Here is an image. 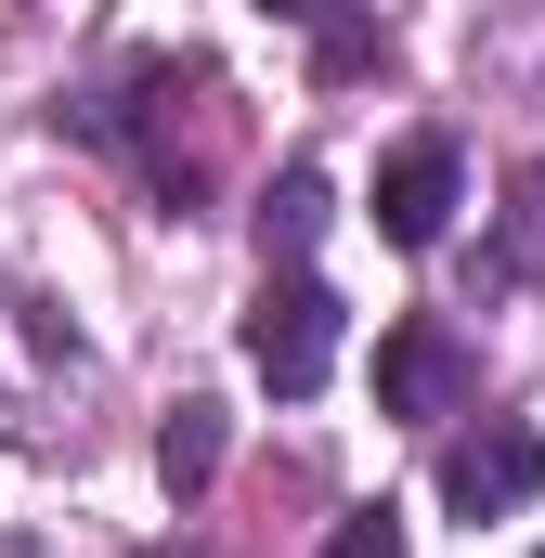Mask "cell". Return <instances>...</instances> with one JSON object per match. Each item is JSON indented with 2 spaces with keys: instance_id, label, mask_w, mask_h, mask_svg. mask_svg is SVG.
Returning a JSON list of instances; mask_svg holds the SVG:
<instances>
[{
  "instance_id": "6da1fadb",
  "label": "cell",
  "mask_w": 545,
  "mask_h": 558,
  "mask_svg": "<svg viewBox=\"0 0 545 558\" xmlns=\"http://www.w3.org/2000/svg\"><path fill=\"white\" fill-rule=\"evenodd\" d=\"M247 364H261L286 403H312V390L338 377V286L272 274V286H261V312H247Z\"/></svg>"
},
{
  "instance_id": "7a4b0ae2",
  "label": "cell",
  "mask_w": 545,
  "mask_h": 558,
  "mask_svg": "<svg viewBox=\"0 0 545 558\" xmlns=\"http://www.w3.org/2000/svg\"><path fill=\"white\" fill-rule=\"evenodd\" d=\"M533 494H545V428L481 416L468 441H441V507H455V520H507V507H533Z\"/></svg>"
},
{
  "instance_id": "3957f363",
  "label": "cell",
  "mask_w": 545,
  "mask_h": 558,
  "mask_svg": "<svg viewBox=\"0 0 545 558\" xmlns=\"http://www.w3.org/2000/svg\"><path fill=\"white\" fill-rule=\"evenodd\" d=\"M455 195H468V169H455V143L415 131L390 169H377V234L390 247H441V221H455Z\"/></svg>"
},
{
  "instance_id": "277c9868",
  "label": "cell",
  "mask_w": 545,
  "mask_h": 558,
  "mask_svg": "<svg viewBox=\"0 0 545 558\" xmlns=\"http://www.w3.org/2000/svg\"><path fill=\"white\" fill-rule=\"evenodd\" d=\"M377 403H390V416H455V403H468V351H455V325L415 312V325L377 338Z\"/></svg>"
},
{
  "instance_id": "5b68a950",
  "label": "cell",
  "mask_w": 545,
  "mask_h": 558,
  "mask_svg": "<svg viewBox=\"0 0 545 558\" xmlns=\"http://www.w3.org/2000/svg\"><path fill=\"white\" fill-rule=\"evenodd\" d=\"M312 234H325V169H272V195H261V260H312Z\"/></svg>"
},
{
  "instance_id": "8992f818",
  "label": "cell",
  "mask_w": 545,
  "mask_h": 558,
  "mask_svg": "<svg viewBox=\"0 0 545 558\" xmlns=\"http://www.w3.org/2000/svg\"><path fill=\"white\" fill-rule=\"evenodd\" d=\"M156 468H169V494H208V481H221V403H169Z\"/></svg>"
},
{
  "instance_id": "52a82bcc",
  "label": "cell",
  "mask_w": 545,
  "mask_h": 558,
  "mask_svg": "<svg viewBox=\"0 0 545 558\" xmlns=\"http://www.w3.org/2000/svg\"><path fill=\"white\" fill-rule=\"evenodd\" d=\"M507 274H533V286H545V156L507 182Z\"/></svg>"
},
{
  "instance_id": "ba28073f",
  "label": "cell",
  "mask_w": 545,
  "mask_h": 558,
  "mask_svg": "<svg viewBox=\"0 0 545 558\" xmlns=\"http://www.w3.org/2000/svg\"><path fill=\"white\" fill-rule=\"evenodd\" d=\"M325 558H403V520H390V507H351V520H338V546Z\"/></svg>"
},
{
  "instance_id": "9c48e42d",
  "label": "cell",
  "mask_w": 545,
  "mask_h": 558,
  "mask_svg": "<svg viewBox=\"0 0 545 558\" xmlns=\"http://www.w3.org/2000/svg\"><path fill=\"white\" fill-rule=\"evenodd\" d=\"M533 558H545V546H533Z\"/></svg>"
}]
</instances>
